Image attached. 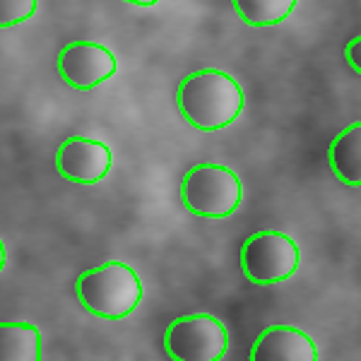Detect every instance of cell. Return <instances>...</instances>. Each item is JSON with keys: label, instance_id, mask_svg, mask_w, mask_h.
<instances>
[{"label": "cell", "instance_id": "6da1fadb", "mask_svg": "<svg viewBox=\"0 0 361 361\" xmlns=\"http://www.w3.org/2000/svg\"><path fill=\"white\" fill-rule=\"evenodd\" d=\"M178 109L197 130H222L241 114L243 92L231 75L197 70L178 87Z\"/></svg>", "mask_w": 361, "mask_h": 361}, {"label": "cell", "instance_id": "7a4b0ae2", "mask_svg": "<svg viewBox=\"0 0 361 361\" xmlns=\"http://www.w3.org/2000/svg\"><path fill=\"white\" fill-rule=\"evenodd\" d=\"M75 292L90 313L106 320H121L130 316L142 301V282L133 267L104 263L80 275Z\"/></svg>", "mask_w": 361, "mask_h": 361}, {"label": "cell", "instance_id": "3957f363", "mask_svg": "<svg viewBox=\"0 0 361 361\" xmlns=\"http://www.w3.org/2000/svg\"><path fill=\"white\" fill-rule=\"evenodd\" d=\"M183 205L200 217H229L241 202V180L231 169L200 164L183 178Z\"/></svg>", "mask_w": 361, "mask_h": 361}, {"label": "cell", "instance_id": "277c9868", "mask_svg": "<svg viewBox=\"0 0 361 361\" xmlns=\"http://www.w3.org/2000/svg\"><path fill=\"white\" fill-rule=\"evenodd\" d=\"M241 267L253 284H277L289 279L299 267V248L279 231H258L241 248Z\"/></svg>", "mask_w": 361, "mask_h": 361}, {"label": "cell", "instance_id": "5b68a950", "mask_svg": "<svg viewBox=\"0 0 361 361\" xmlns=\"http://www.w3.org/2000/svg\"><path fill=\"white\" fill-rule=\"evenodd\" d=\"M226 347L224 325L212 316L176 318L164 333V349L173 361H219Z\"/></svg>", "mask_w": 361, "mask_h": 361}, {"label": "cell", "instance_id": "8992f818", "mask_svg": "<svg viewBox=\"0 0 361 361\" xmlns=\"http://www.w3.org/2000/svg\"><path fill=\"white\" fill-rule=\"evenodd\" d=\"M58 73L75 90H94L116 73V56L106 46L75 42L63 46L58 56Z\"/></svg>", "mask_w": 361, "mask_h": 361}, {"label": "cell", "instance_id": "52a82bcc", "mask_svg": "<svg viewBox=\"0 0 361 361\" xmlns=\"http://www.w3.org/2000/svg\"><path fill=\"white\" fill-rule=\"evenodd\" d=\"M111 149L90 137H68L56 154V169L63 178L75 183H97L111 169Z\"/></svg>", "mask_w": 361, "mask_h": 361}, {"label": "cell", "instance_id": "ba28073f", "mask_svg": "<svg viewBox=\"0 0 361 361\" xmlns=\"http://www.w3.org/2000/svg\"><path fill=\"white\" fill-rule=\"evenodd\" d=\"M248 361H318V349L301 330L272 325L255 337Z\"/></svg>", "mask_w": 361, "mask_h": 361}, {"label": "cell", "instance_id": "9c48e42d", "mask_svg": "<svg viewBox=\"0 0 361 361\" xmlns=\"http://www.w3.org/2000/svg\"><path fill=\"white\" fill-rule=\"evenodd\" d=\"M330 166L347 185L361 183V123L349 126L330 142Z\"/></svg>", "mask_w": 361, "mask_h": 361}, {"label": "cell", "instance_id": "30bf717a", "mask_svg": "<svg viewBox=\"0 0 361 361\" xmlns=\"http://www.w3.org/2000/svg\"><path fill=\"white\" fill-rule=\"evenodd\" d=\"M0 361H42V335L29 323H0Z\"/></svg>", "mask_w": 361, "mask_h": 361}, {"label": "cell", "instance_id": "8fae6325", "mask_svg": "<svg viewBox=\"0 0 361 361\" xmlns=\"http://www.w3.org/2000/svg\"><path fill=\"white\" fill-rule=\"evenodd\" d=\"M234 8L246 25L270 27L279 25L292 15L296 0H236Z\"/></svg>", "mask_w": 361, "mask_h": 361}, {"label": "cell", "instance_id": "7c38bea8", "mask_svg": "<svg viewBox=\"0 0 361 361\" xmlns=\"http://www.w3.org/2000/svg\"><path fill=\"white\" fill-rule=\"evenodd\" d=\"M37 13V0H0V27H15Z\"/></svg>", "mask_w": 361, "mask_h": 361}, {"label": "cell", "instance_id": "4fadbf2b", "mask_svg": "<svg viewBox=\"0 0 361 361\" xmlns=\"http://www.w3.org/2000/svg\"><path fill=\"white\" fill-rule=\"evenodd\" d=\"M359 51H361V39L357 37V39H352V42L347 44V49H345V58L349 61V66H352L354 73H361V61H359L361 54H359Z\"/></svg>", "mask_w": 361, "mask_h": 361}, {"label": "cell", "instance_id": "5bb4252c", "mask_svg": "<svg viewBox=\"0 0 361 361\" xmlns=\"http://www.w3.org/2000/svg\"><path fill=\"white\" fill-rule=\"evenodd\" d=\"M5 267V246H3V241H0V270Z\"/></svg>", "mask_w": 361, "mask_h": 361}]
</instances>
